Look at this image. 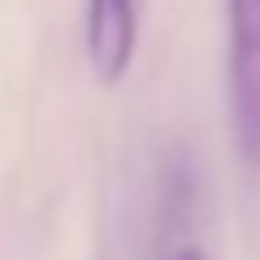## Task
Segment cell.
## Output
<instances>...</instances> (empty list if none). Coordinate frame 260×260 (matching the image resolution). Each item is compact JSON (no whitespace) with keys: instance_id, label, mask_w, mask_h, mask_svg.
<instances>
[{"instance_id":"obj_1","label":"cell","mask_w":260,"mask_h":260,"mask_svg":"<svg viewBox=\"0 0 260 260\" xmlns=\"http://www.w3.org/2000/svg\"><path fill=\"white\" fill-rule=\"evenodd\" d=\"M225 87L234 143L260 165V0H225Z\"/></svg>"},{"instance_id":"obj_2","label":"cell","mask_w":260,"mask_h":260,"mask_svg":"<svg viewBox=\"0 0 260 260\" xmlns=\"http://www.w3.org/2000/svg\"><path fill=\"white\" fill-rule=\"evenodd\" d=\"M83 39H87L91 74L104 87L121 83L130 61H135V48H139V13H135V0H87Z\"/></svg>"},{"instance_id":"obj_3","label":"cell","mask_w":260,"mask_h":260,"mask_svg":"<svg viewBox=\"0 0 260 260\" xmlns=\"http://www.w3.org/2000/svg\"><path fill=\"white\" fill-rule=\"evenodd\" d=\"M174 260H204V251H200V247H182Z\"/></svg>"}]
</instances>
